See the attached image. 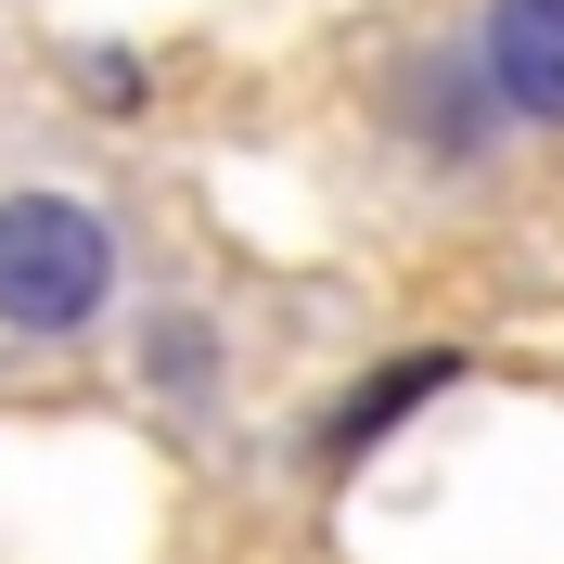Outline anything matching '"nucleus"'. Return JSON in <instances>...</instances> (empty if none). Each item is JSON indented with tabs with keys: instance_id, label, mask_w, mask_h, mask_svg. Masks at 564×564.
I'll list each match as a JSON object with an SVG mask.
<instances>
[{
	"instance_id": "obj_1",
	"label": "nucleus",
	"mask_w": 564,
	"mask_h": 564,
	"mask_svg": "<svg viewBox=\"0 0 564 564\" xmlns=\"http://www.w3.org/2000/svg\"><path fill=\"white\" fill-rule=\"evenodd\" d=\"M116 308V218L77 193H0V334H90Z\"/></svg>"
},
{
	"instance_id": "obj_2",
	"label": "nucleus",
	"mask_w": 564,
	"mask_h": 564,
	"mask_svg": "<svg viewBox=\"0 0 564 564\" xmlns=\"http://www.w3.org/2000/svg\"><path fill=\"white\" fill-rule=\"evenodd\" d=\"M386 129L411 141L423 167H488L500 154V90L475 65V39H423L386 65Z\"/></svg>"
},
{
	"instance_id": "obj_3",
	"label": "nucleus",
	"mask_w": 564,
	"mask_h": 564,
	"mask_svg": "<svg viewBox=\"0 0 564 564\" xmlns=\"http://www.w3.org/2000/svg\"><path fill=\"white\" fill-rule=\"evenodd\" d=\"M449 386H462V347H398V359H372V372L321 411V475H359L386 436H411L423 398H449Z\"/></svg>"
},
{
	"instance_id": "obj_4",
	"label": "nucleus",
	"mask_w": 564,
	"mask_h": 564,
	"mask_svg": "<svg viewBox=\"0 0 564 564\" xmlns=\"http://www.w3.org/2000/svg\"><path fill=\"white\" fill-rule=\"evenodd\" d=\"M462 39H475L513 129H564V0H488Z\"/></svg>"
},
{
	"instance_id": "obj_5",
	"label": "nucleus",
	"mask_w": 564,
	"mask_h": 564,
	"mask_svg": "<svg viewBox=\"0 0 564 564\" xmlns=\"http://www.w3.org/2000/svg\"><path fill=\"white\" fill-rule=\"evenodd\" d=\"M141 372H154V386H206V372H218V347H206V321H154V347H141Z\"/></svg>"
},
{
	"instance_id": "obj_6",
	"label": "nucleus",
	"mask_w": 564,
	"mask_h": 564,
	"mask_svg": "<svg viewBox=\"0 0 564 564\" xmlns=\"http://www.w3.org/2000/svg\"><path fill=\"white\" fill-rule=\"evenodd\" d=\"M77 90H90V104H141V65H129V52H90V65H77Z\"/></svg>"
}]
</instances>
